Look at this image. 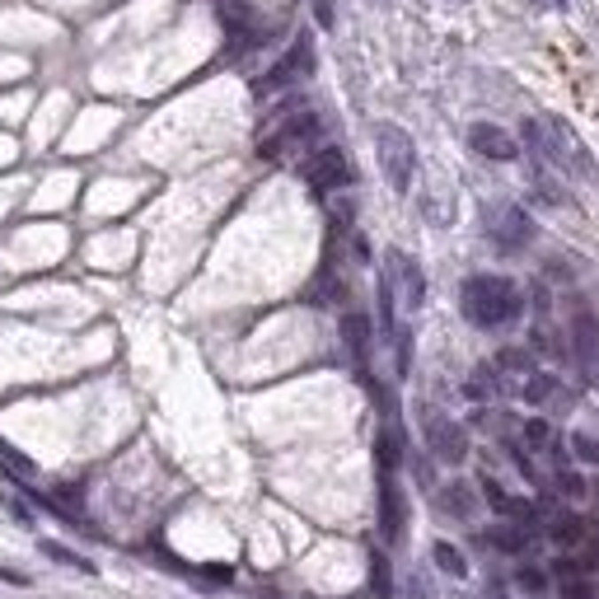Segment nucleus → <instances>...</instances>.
<instances>
[{"label":"nucleus","instance_id":"obj_1","mask_svg":"<svg viewBox=\"0 0 599 599\" xmlns=\"http://www.w3.org/2000/svg\"><path fill=\"white\" fill-rule=\"evenodd\" d=\"M459 309L473 328H502L510 319H520L525 300L510 276H469L459 291Z\"/></svg>","mask_w":599,"mask_h":599},{"label":"nucleus","instance_id":"obj_2","mask_svg":"<svg viewBox=\"0 0 599 599\" xmlns=\"http://www.w3.org/2000/svg\"><path fill=\"white\" fill-rule=\"evenodd\" d=\"M375 155H379V169H385L389 188L393 192H408L412 188V174H417V145L398 122H379L375 127Z\"/></svg>","mask_w":599,"mask_h":599},{"label":"nucleus","instance_id":"obj_3","mask_svg":"<svg viewBox=\"0 0 599 599\" xmlns=\"http://www.w3.org/2000/svg\"><path fill=\"white\" fill-rule=\"evenodd\" d=\"M319 136V118L309 108H295V113H276V127L258 141V155L262 159H281L286 150H300Z\"/></svg>","mask_w":599,"mask_h":599},{"label":"nucleus","instance_id":"obj_4","mask_svg":"<svg viewBox=\"0 0 599 599\" xmlns=\"http://www.w3.org/2000/svg\"><path fill=\"white\" fill-rule=\"evenodd\" d=\"M422 436H426V449L440 463H463L469 459V436H463V426L449 422L440 408H422Z\"/></svg>","mask_w":599,"mask_h":599},{"label":"nucleus","instance_id":"obj_5","mask_svg":"<svg viewBox=\"0 0 599 599\" xmlns=\"http://www.w3.org/2000/svg\"><path fill=\"white\" fill-rule=\"evenodd\" d=\"M314 71V43H309V33H300V38L291 43V52L281 57L268 75L258 80V94H276V89H286V85H295L300 75H309Z\"/></svg>","mask_w":599,"mask_h":599},{"label":"nucleus","instance_id":"obj_6","mask_svg":"<svg viewBox=\"0 0 599 599\" xmlns=\"http://www.w3.org/2000/svg\"><path fill=\"white\" fill-rule=\"evenodd\" d=\"M305 178H309L314 192H338V188L352 183V159H346L338 145H323V150H314V155L305 159Z\"/></svg>","mask_w":599,"mask_h":599},{"label":"nucleus","instance_id":"obj_7","mask_svg":"<svg viewBox=\"0 0 599 599\" xmlns=\"http://www.w3.org/2000/svg\"><path fill=\"white\" fill-rule=\"evenodd\" d=\"M487 229H492V239L502 248H525L529 239H534V221H529L525 206H496Z\"/></svg>","mask_w":599,"mask_h":599},{"label":"nucleus","instance_id":"obj_8","mask_svg":"<svg viewBox=\"0 0 599 599\" xmlns=\"http://www.w3.org/2000/svg\"><path fill=\"white\" fill-rule=\"evenodd\" d=\"M469 145L478 150L482 159H496V164H510L515 155H520L515 136H510V131H502L496 122H473L469 127Z\"/></svg>","mask_w":599,"mask_h":599},{"label":"nucleus","instance_id":"obj_9","mask_svg":"<svg viewBox=\"0 0 599 599\" xmlns=\"http://www.w3.org/2000/svg\"><path fill=\"white\" fill-rule=\"evenodd\" d=\"M389 281H398V291H403V305L408 309H422V300H426V276H422V268L412 262L408 253H389Z\"/></svg>","mask_w":599,"mask_h":599},{"label":"nucleus","instance_id":"obj_10","mask_svg":"<svg viewBox=\"0 0 599 599\" xmlns=\"http://www.w3.org/2000/svg\"><path fill=\"white\" fill-rule=\"evenodd\" d=\"M379 529L389 543L403 539V492H398L393 473H379Z\"/></svg>","mask_w":599,"mask_h":599},{"label":"nucleus","instance_id":"obj_11","mask_svg":"<svg viewBox=\"0 0 599 599\" xmlns=\"http://www.w3.org/2000/svg\"><path fill=\"white\" fill-rule=\"evenodd\" d=\"M572 338H576V356H580V365H586V370H595V365H599V319H595L590 309L576 314Z\"/></svg>","mask_w":599,"mask_h":599},{"label":"nucleus","instance_id":"obj_12","mask_svg":"<svg viewBox=\"0 0 599 599\" xmlns=\"http://www.w3.org/2000/svg\"><path fill=\"white\" fill-rule=\"evenodd\" d=\"M342 342L352 346L356 370H365V361H370V319H365V314H346L342 319Z\"/></svg>","mask_w":599,"mask_h":599},{"label":"nucleus","instance_id":"obj_13","mask_svg":"<svg viewBox=\"0 0 599 599\" xmlns=\"http://www.w3.org/2000/svg\"><path fill=\"white\" fill-rule=\"evenodd\" d=\"M440 506H445V515H455V520H473L478 496H473V487H463V482H449L440 492Z\"/></svg>","mask_w":599,"mask_h":599},{"label":"nucleus","instance_id":"obj_14","mask_svg":"<svg viewBox=\"0 0 599 599\" xmlns=\"http://www.w3.org/2000/svg\"><path fill=\"white\" fill-rule=\"evenodd\" d=\"M520 393H525V403H553V398H567V393L557 389L553 375H525Z\"/></svg>","mask_w":599,"mask_h":599},{"label":"nucleus","instance_id":"obj_15","mask_svg":"<svg viewBox=\"0 0 599 599\" xmlns=\"http://www.w3.org/2000/svg\"><path fill=\"white\" fill-rule=\"evenodd\" d=\"M43 553L52 557V562H61V567L80 572V576H94V562H89V557H80V553H71V548L57 543V539H47V543H43Z\"/></svg>","mask_w":599,"mask_h":599},{"label":"nucleus","instance_id":"obj_16","mask_svg":"<svg viewBox=\"0 0 599 599\" xmlns=\"http://www.w3.org/2000/svg\"><path fill=\"white\" fill-rule=\"evenodd\" d=\"M436 567H440L445 576H455V580L469 576V562H463V553H459L455 543H436Z\"/></svg>","mask_w":599,"mask_h":599},{"label":"nucleus","instance_id":"obj_17","mask_svg":"<svg viewBox=\"0 0 599 599\" xmlns=\"http://www.w3.org/2000/svg\"><path fill=\"white\" fill-rule=\"evenodd\" d=\"M487 543L496 548V553H525V548H529V534H525V529H492Z\"/></svg>","mask_w":599,"mask_h":599},{"label":"nucleus","instance_id":"obj_18","mask_svg":"<svg viewBox=\"0 0 599 599\" xmlns=\"http://www.w3.org/2000/svg\"><path fill=\"white\" fill-rule=\"evenodd\" d=\"M580 534H586V529H580V520H572V515L553 520V539H557L562 548H576V543H580Z\"/></svg>","mask_w":599,"mask_h":599},{"label":"nucleus","instance_id":"obj_19","mask_svg":"<svg viewBox=\"0 0 599 599\" xmlns=\"http://www.w3.org/2000/svg\"><path fill=\"white\" fill-rule=\"evenodd\" d=\"M520 436H525V445H529V449H548V445H553V426L534 417V422H525Z\"/></svg>","mask_w":599,"mask_h":599},{"label":"nucleus","instance_id":"obj_20","mask_svg":"<svg viewBox=\"0 0 599 599\" xmlns=\"http://www.w3.org/2000/svg\"><path fill=\"white\" fill-rule=\"evenodd\" d=\"M492 389H496L492 365H478V370H473V379H469V398H478V403H482V398H487Z\"/></svg>","mask_w":599,"mask_h":599},{"label":"nucleus","instance_id":"obj_21","mask_svg":"<svg viewBox=\"0 0 599 599\" xmlns=\"http://www.w3.org/2000/svg\"><path fill=\"white\" fill-rule=\"evenodd\" d=\"M515 586H520L525 595H543L548 590V576L539 567H520V572H515Z\"/></svg>","mask_w":599,"mask_h":599},{"label":"nucleus","instance_id":"obj_22","mask_svg":"<svg viewBox=\"0 0 599 599\" xmlns=\"http://www.w3.org/2000/svg\"><path fill=\"white\" fill-rule=\"evenodd\" d=\"M496 365H502V370H510V375H534L529 356H525V352H515V346H506V352L496 356Z\"/></svg>","mask_w":599,"mask_h":599},{"label":"nucleus","instance_id":"obj_23","mask_svg":"<svg viewBox=\"0 0 599 599\" xmlns=\"http://www.w3.org/2000/svg\"><path fill=\"white\" fill-rule=\"evenodd\" d=\"M572 449H576V459L599 463V440L590 436V431H576V436H572Z\"/></svg>","mask_w":599,"mask_h":599},{"label":"nucleus","instance_id":"obj_24","mask_svg":"<svg viewBox=\"0 0 599 599\" xmlns=\"http://www.w3.org/2000/svg\"><path fill=\"white\" fill-rule=\"evenodd\" d=\"M557 492H567L572 502H580V496H586V482H580V473H572V469H557Z\"/></svg>","mask_w":599,"mask_h":599},{"label":"nucleus","instance_id":"obj_25","mask_svg":"<svg viewBox=\"0 0 599 599\" xmlns=\"http://www.w3.org/2000/svg\"><path fill=\"white\" fill-rule=\"evenodd\" d=\"M314 5V19H319V28H332L338 24V5H332V0H309Z\"/></svg>","mask_w":599,"mask_h":599},{"label":"nucleus","instance_id":"obj_26","mask_svg":"<svg viewBox=\"0 0 599 599\" xmlns=\"http://www.w3.org/2000/svg\"><path fill=\"white\" fill-rule=\"evenodd\" d=\"M562 599H595V590H590V580H567Z\"/></svg>","mask_w":599,"mask_h":599},{"label":"nucleus","instance_id":"obj_27","mask_svg":"<svg viewBox=\"0 0 599 599\" xmlns=\"http://www.w3.org/2000/svg\"><path fill=\"white\" fill-rule=\"evenodd\" d=\"M375 590L389 595V567H385V557H375Z\"/></svg>","mask_w":599,"mask_h":599},{"label":"nucleus","instance_id":"obj_28","mask_svg":"<svg viewBox=\"0 0 599 599\" xmlns=\"http://www.w3.org/2000/svg\"><path fill=\"white\" fill-rule=\"evenodd\" d=\"M0 580H5V586H33L24 572H10V567H0Z\"/></svg>","mask_w":599,"mask_h":599}]
</instances>
